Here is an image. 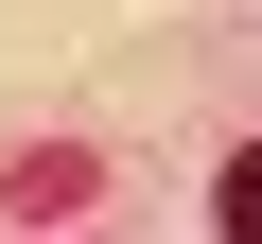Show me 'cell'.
<instances>
[{"instance_id":"obj_1","label":"cell","mask_w":262,"mask_h":244,"mask_svg":"<svg viewBox=\"0 0 262 244\" xmlns=\"http://www.w3.org/2000/svg\"><path fill=\"white\" fill-rule=\"evenodd\" d=\"M210 227H245V244H262V140H245V157L210 175Z\"/></svg>"}]
</instances>
